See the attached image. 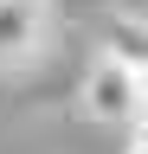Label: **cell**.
Masks as SVG:
<instances>
[{"mask_svg": "<svg viewBox=\"0 0 148 154\" xmlns=\"http://www.w3.org/2000/svg\"><path fill=\"white\" fill-rule=\"evenodd\" d=\"M129 128H135V135H129V141H142V148H148V116H135V122H129Z\"/></svg>", "mask_w": 148, "mask_h": 154, "instance_id": "4", "label": "cell"}, {"mask_svg": "<svg viewBox=\"0 0 148 154\" xmlns=\"http://www.w3.org/2000/svg\"><path fill=\"white\" fill-rule=\"evenodd\" d=\"M129 7H148V0H129Z\"/></svg>", "mask_w": 148, "mask_h": 154, "instance_id": "6", "label": "cell"}, {"mask_svg": "<svg viewBox=\"0 0 148 154\" xmlns=\"http://www.w3.org/2000/svg\"><path fill=\"white\" fill-rule=\"evenodd\" d=\"M103 51H116L122 64H148V13H122L116 26H109Z\"/></svg>", "mask_w": 148, "mask_h": 154, "instance_id": "3", "label": "cell"}, {"mask_svg": "<svg viewBox=\"0 0 148 154\" xmlns=\"http://www.w3.org/2000/svg\"><path fill=\"white\" fill-rule=\"evenodd\" d=\"M84 116L90 122H135V71L116 51H103L84 77Z\"/></svg>", "mask_w": 148, "mask_h": 154, "instance_id": "1", "label": "cell"}, {"mask_svg": "<svg viewBox=\"0 0 148 154\" xmlns=\"http://www.w3.org/2000/svg\"><path fill=\"white\" fill-rule=\"evenodd\" d=\"M129 154H148V148H142V141H129Z\"/></svg>", "mask_w": 148, "mask_h": 154, "instance_id": "5", "label": "cell"}, {"mask_svg": "<svg viewBox=\"0 0 148 154\" xmlns=\"http://www.w3.org/2000/svg\"><path fill=\"white\" fill-rule=\"evenodd\" d=\"M45 26H52V7H45V0H0V64L39 58Z\"/></svg>", "mask_w": 148, "mask_h": 154, "instance_id": "2", "label": "cell"}]
</instances>
